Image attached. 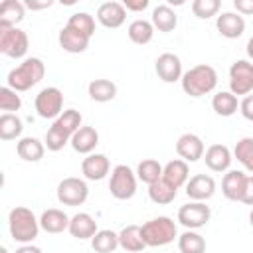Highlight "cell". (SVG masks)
Segmentation results:
<instances>
[{"mask_svg": "<svg viewBox=\"0 0 253 253\" xmlns=\"http://www.w3.org/2000/svg\"><path fill=\"white\" fill-rule=\"evenodd\" d=\"M162 178L168 184H172L176 190L186 186L188 180H190V166H188V162H184L182 158H174V160L166 162L164 170H162Z\"/></svg>", "mask_w": 253, "mask_h": 253, "instance_id": "22", "label": "cell"}, {"mask_svg": "<svg viewBox=\"0 0 253 253\" xmlns=\"http://www.w3.org/2000/svg\"><path fill=\"white\" fill-rule=\"evenodd\" d=\"M215 194V180L210 174H196L186 184V196L192 202H206Z\"/></svg>", "mask_w": 253, "mask_h": 253, "instance_id": "14", "label": "cell"}, {"mask_svg": "<svg viewBox=\"0 0 253 253\" xmlns=\"http://www.w3.org/2000/svg\"><path fill=\"white\" fill-rule=\"evenodd\" d=\"M111 170V162L105 154H99V152H93V154H87L81 162V174L87 178V180H93V182H99L103 180Z\"/></svg>", "mask_w": 253, "mask_h": 253, "instance_id": "17", "label": "cell"}, {"mask_svg": "<svg viewBox=\"0 0 253 253\" xmlns=\"http://www.w3.org/2000/svg\"><path fill=\"white\" fill-rule=\"evenodd\" d=\"M176 152L178 156L184 160V162H198L200 158H204V152H206V146H204V140L194 134V132H184L178 136L176 140Z\"/></svg>", "mask_w": 253, "mask_h": 253, "instance_id": "12", "label": "cell"}, {"mask_svg": "<svg viewBox=\"0 0 253 253\" xmlns=\"http://www.w3.org/2000/svg\"><path fill=\"white\" fill-rule=\"evenodd\" d=\"M204 160H206V166L211 172H227L229 166H231L233 156H231V150L225 144H211L204 152Z\"/></svg>", "mask_w": 253, "mask_h": 253, "instance_id": "19", "label": "cell"}, {"mask_svg": "<svg viewBox=\"0 0 253 253\" xmlns=\"http://www.w3.org/2000/svg\"><path fill=\"white\" fill-rule=\"evenodd\" d=\"M16 253H42V249L36 247V245H32V243H26V245H20L16 249Z\"/></svg>", "mask_w": 253, "mask_h": 253, "instance_id": "46", "label": "cell"}, {"mask_svg": "<svg viewBox=\"0 0 253 253\" xmlns=\"http://www.w3.org/2000/svg\"><path fill=\"white\" fill-rule=\"evenodd\" d=\"M233 156L237 158V162H241V166L253 174V136H243L235 142L233 148Z\"/></svg>", "mask_w": 253, "mask_h": 253, "instance_id": "36", "label": "cell"}, {"mask_svg": "<svg viewBox=\"0 0 253 253\" xmlns=\"http://www.w3.org/2000/svg\"><path fill=\"white\" fill-rule=\"evenodd\" d=\"M67 26L75 28L77 32H81V34H85L89 38H93V34H95V18L91 14H87V12H75V14H71L69 20H67Z\"/></svg>", "mask_w": 253, "mask_h": 253, "instance_id": "38", "label": "cell"}, {"mask_svg": "<svg viewBox=\"0 0 253 253\" xmlns=\"http://www.w3.org/2000/svg\"><path fill=\"white\" fill-rule=\"evenodd\" d=\"M241 202H243V204H247V206H253V176H247L245 192H243Z\"/></svg>", "mask_w": 253, "mask_h": 253, "instance_id": "44", "label": "cell"}, {"mask_svg": "<svg viewBox=\"0 0 253 253\" xmlns=\"http://www.w3.org/2000/svg\"><path fill=\"white\" fill-rule=\"evenodd\" d=\"M45 75V65L40 57H26L18 67L10 69L8 77H6V85L18 93L32 89L34 85H38Z\"/></svg>", "mask_w": 253, "mask_h": 253, "instance_id": "3", "label": "cell"}, {"mask_svg": "<svg viewBox=\"0 0 253 253\" xmlns=\"http://www.w3.org/2000/svg\"><path fill=\"white\" fill-rule=\"evenodd\" d=\"M150 22H152L154 30L168 34V32H174V30H176V26H178V16H176V12H174L168 4H158V6L152 10Z\"/></svg>", "mask_w": 253, "mask_h": 253, "instance_id": "27", "label": "cell"}, {"mask_svg": "<svg viewBox=\"0 0 253 253\" xmlns=\"http://www.w3.org/2000/svg\"><path fill=\"white\" fill-rule=\"evenodd\" d=\"M97 20H99L101 26L111 28V30H117L126 20V8L123 6V2H115V0L103 2L97 8Z\"/></svg>", "mask_w": 253, "mask_h": 253, "instance_id": "13", "label": "cell"}, {"mask_svg": "<svg viewBox=\"0 0 253 253\" xmlns=\"http://www.w3.org/2000/svg\"><path fill=\"white\" fill-rule=\"evenodd\" d=\"M87 196H89L87 182L77 176H67L57 184V200L63 206H71V208L81 206L85 204Z\"/></svg>", "mask_w": 253, "mask_h": 253, "instance_id": "8", "label": "cell"}, {"mask_svg": "<svg viewBox=\"0 0 253 253\" xmlns=\"http://www.w3.org/2000/svg\"><path fill=\"white\" fill-rule=\"evenodd\" d=\"M245 182H247V174L243 170H227L221 180L223 196L231 202H241L243 192H245Z\"/></svg>", "mask_w": 253, "mask_h": 253, "instance_id": "18", "label": "cell"}, {"mask_svg": "<svg viewBox=\"0 0 253 253\" xmlns=\"http://www.w3.org/2000/svg\"><path fill=\"white\" fill-rule=\"evenodd\" d=\"M126 34H128V40H130L132 43H136V45H146V43L152 40V36H154V26H152V22H148V20L136 18V20H132V22L128 24Z\"/></svg>", "mask_w": 253, "mask_h": 253, "instance_id": "29", "label": "cell"}, {"mask_svg": "<svg viewBox=\"0 0 253 253\" xmlns=\"http://www.w3.org/2000/svg\"><path fill=\"white\" fill-rule=\"evenodd\" d=\"M28 34L20 28H0V53L12 59H20L28 53Z\"/></svg>", "mask_w": 253, "mask_h": 253, "instance_id": "7", "label": "cell"}, {"mask_svg": "<svg viewBox=\"0 0 253 253\" xmlns=\"http://www.w3.org/2000/svg\"><path fill=\"white\" fill-rule=\"evenodd\" d=\"M233 8L241 16H251L253 14V0H233Z\"/></svg>", "mask_w": 253, "mask_h": 253, "instance_id": "42", "label": "cell"}, {"mask_svg": "<svg viewBox=\"0 0 253 253\" xmlns=\"http://www.w3.org/2000/svg\"><path fill=\"white\" fill-rule=\"evenodd\" d=\"M215 28H217L219 36H223L227 40H237L245 32V18L237 12H223L217 16Z\"/></svg>", "mask_w": 253, "mask_h": 253, "instance_id": "15", "label": "cell"}, {"mask_svg": "<svg viewBox=\"0 0 253 253\" xmlns=\"http://www.w3.org/2000/svg\"><path fill=\"white\" fill-rule=\"evenodd\" d=\"M71 148L79 154H93V150L99 144V132L95 126H81L73 136H71Z\"/></svg>", "mask_w": 253, "mask_h": 253, "instance_id": "24", "label": "cell"}, {"mask_svg": "<svg viewBox=\"0 0 253 253\" xmlns=\"http://www.w3.org/2000/svg\"><path fill=\"white\" fill-rule=\"evenodd\" d=\"M178 249L180 253H206V239L194 229H186L178 235Z\"/></svg>", "mask_w": 253, "mask_h": 253, "instance_id": "35", "label": "cell"}, {"mask_svg": "<svg viewBox=\"0 0 253 253\" xmlns=\"http://www.w3.org/2000/svg\"><path fill=\"white\" fill-rule=\"evenodd\" d=\"M16 152L26 162H40L45 152V144L36 136H22L16 144Z\"/></svg>", "mask_w": 253, "mask_h": 253, "instance_id": "26", "label": "cell"}, {"mask_svg": "<svg viewBox=\"0 0 253 253\" xmlns=\"http://www.w3.org/2000/svg\"><path fill=\"white\" fill-rule=\"evenodd\" d=\"M24 6L30 10H43V8L53 6V0H26Z\"/></svg>", "mask_w": 253, "mask_h": 253, "instance_id": "45", "label": "cell"}, {"mask_svg": "<svg viewBox=\"0 0 253 253\" xmlns=\"http://www.w3.org/2000/svg\"><path fill=\"white\" fill-rule=\"evenodd\" d=\"M219 8H221L219 0H194L192 2V12L200 20H208V18L215 16L219 12Z\"/></svg>", "mask_w": 253, "mask_h": 253, "instance_id": "39", "label": "cell"}, {"mask_svg": "<svg viewBox=\"0 0 253 253\" xmlns=\"http://www.w3.org/2000/svg\"><path fill=\"white\" fill-rule=\"evenodd\" d=\"M24 130V123L16 113H2L0 115V138L2 140H16Z\"/></svg>", "mask_w": 253, "mask_h": 253, "instance_id": "32", "label": "cell"}, {"mask_svg": "<svg viewBox=\"0 0 253 253\" xmlns=\"http://www.w3.org/2000/svg\"><path fill=\"white\" fill-rule=\"evenodd\" d=\"M211 109L219 117H231L239 109V101L231 91H217L211 99Z\"/></svg>", "mask_w": 253, "mask_h": 253, "instance_id": "30", "label": "cell"}, {"mask_svg": "<svg viewBox=\"0 0 253 253\" xmlns=\"http://www.w3.org/2000/svg\"><path fill=\"white\" fill-rule=\"evenodd\" d=\"M67 231L75 239H91L99 231V227H97V221H95L93 215H89L87 211H79V213H75L71 217Z\"/></svg>", "mask_w": 253, "mask_h": 253, "instance_id": "21", "label": "cell"}, {"mask_svg": "<svg viewBox=\"0 0 253 253\" xmlns=\"http://www.w3.org/2000/svg\"><path fill=\"white\" fill-rule=\"evenodd\" d=\"M211 217V210L210 206H206V202H188L178 210V221L186 227V229H200L204 227Z\"/></svg>", "mask_w": 253, "mask_h": 253, "instance_id": "10", "label": "cell"}, {"mask_svg": "<svg viewBox=\"0 0 253 253\" xmlns=\"http://www.w3.org/2000/svg\"><path fill=\"white\" fill-rule=\"evenodd\" d=\"M154 71L158 75L160 81L164 83H174V81H180L184 71H182V61L176 53L172 51H166V53H160L154 61Z\"/></svg>", "mask_w": 253, "mask_h": 253, "instance_id": "11", "label": "cell"}, {"mask_svg": "<svg viewBox=\"0 0 253 253\" xmlns=\"http://www.w3.org/2000/svg\"><path fill=\"white\" fill-rule=\"evenodd\" d=\"M178 237V227L172 217L158 215L142 223V239L146 247H164Z\"/></svg>", "mask_w": 253, "mask_h": 253, "instance_id": "4", "label": "cell"}, {"mask_svg": "<svg viewBox=\"0 0 253 253\" xmlns=\"http://www.w3.org/2000/svg\"><path fill=\"white\" fill-rule=\"evenodd\" d=\"M123 6L126 8V12H142L148 8V0H125Z\"/></svg>", "mask_w": 253, "mask_h": 253, "instance_id": "43", "label": "cell"}, {"mask_svg": "<svg viewBox=\"0 0 253 253\" xmlns=\"http://www.w3.org/2000/svg\"><path fill=\"white\" fill-rule=\"evenodd\" d=\"M247 55H249V59L253 61V36H251L249 42H247Z\"/></svg>", "mask_w": 253, "mask_h": 253, "instance_id": "47", "label": "cell"}, {"mask_svg": "<svg viewBox=\"0 0 253 253\" xmlns=\"http://www.w3.org/2000/svg\"><path fill=\"white\" fill-rule=\"evenodd\" d=\"M0 253H8V249H6L4 245H2V247H0Z\"/></svg>", "mask_w": 253, "mask_h": 253, "instance_id": "49", "label": "cell"}, {"mask_svg": "<svg viewBox=\"0 0 253 253\" xmlns=\"http://www.w3.org/2000/svg\"><path fill=\"white\" fill-rule=\"evenodd\" d=\"M26 6L20 0H4L0 4V28H18L24 20Z\"/></svg>", "mask_w": 253, "mask_h": 253, "instance_id": "25", "label": "cell"}, {"mask_svg": "<svg viewBox=\"0 0 253 253\" xmlns=\"http://www.w3.org/2000/svg\"><path fill=\"white\" fill-rule=\"evenodd\" d=\"M57 42H59L61 49L67 51V53H83V51L89 47L91 38L85 36V34H81V32H77L75 28H71V26L65 24V26L61 28L59 36H57Z\"/></svg>", "mask_w": 253, "mask_h": 253, "instance_id": "16", "label": "cell"}, {"mask_svg": "<svg viewBox=\"0 0 253 253\" xmlns=\"http://www.w3.org/2000/svg\"><path fill=\"white\" fill-rule=\"evenodd\" d=\"M119 247L128 251V253H138L146 247L144 239H142V225H136V223H130V225H125L121 231H119Z\"/></svg>", "mask_w": 253, "mask_h": 253, "instance_id": "23", "label": "cell"}, {"mask_svg": "<svg viewBox=\"0 0 253 253\" xmlns=\"http://www.w3.org/2000/svg\"><path fill=\"white\" fill-rule=\"evenodd\" d=\"M34 105L42 119H57L63 113V93L57 87H43L36 95Z\"/></svg>", "mask_w": 253, "mask_h": 253, "instance_id": "9", "label": "cell"}, {"mask_svg": "<svg viewBox=\"0 0 253 253\" xmlns=\"http://www.w3.org/2000/svg\"><path fill=\"white\" fill-rule=\"evenodd\" d=\"M71 142V134H67L63 128H59L55 123L47 128V132H45V140H43V144H45V148L47 150H51V152H59L65 144H69Z\"/></svg>", "mask_w": 253, "mask_h": 253, "instance_id": "37", "label": "cell"}, {"mask_svg": "<svg viewBox=\"0 0 253 253\" xmlns=\"http://www.w3.org/2000/svg\"><path fill=\"white\" fill-rule=\"evenodd\" d=\"M162 170H164V166L158 162V160H154V158H144L142 162H138V166H136V178L140 180V182H144V184H154V182H158L160 178H162Z\"/></svg>", "mask_w": 253, "mask_h": 253, "instance_id": "33", "label": "cell"}, {"mask_svg": "<svg viewBox=\"0 0 253 253\" xmlns=\"http://www.w3.org/2000/svg\"><path fill=\"white\" fill-rule=\"evenodd\" d=\"M8 229H10V235L14 241L26 245L38 237L42 227H40V219L36 217V213L30 208L16 206L8 213Z\"/></svg>", "mask_w": 253, "mask_h": 253, "instance_id": "1", "label": "cell"}, {"mask_svg": "<svg viewBox=\"0 0 253 253\" xmlns=\"http://www.w3.org/2000/svg\"><path fill=\"white\" fill-rule=\"evenodd\" d=\"M180 83H182V91L186 95L202 97V95H208V93H211L215 89L217 71L208 63H200V65H194L188 71H184Z\"/></svg>", "mask_w": 253, "mask_h": 253, "instance_id": "2", "label": "cell"}, {"mask_svg": "<svg viewBox=\"0 0 253 253\" xmlns=\"http://www.w3.org/2000/svg\"><path fill=\"white\" fill-rule=\"evenodd\" d=\"M136 172L126 164H117L111 170L109 190L115 200H130L136 194Z\"/></svg>", "mask_w": 253, "mask_h": 253, "instance_id": "5", "label": "cell"}, {"mask_svg": "<svg viewBox=\"0 0 253 253\" xmlns=\"http://www.w3.org/2000/svg\"><path fill=\"white\" fill-rule=\"evenodd\" d=\"M249 223H251V227H253V210H251V213H249Z\"/></svg>", "mask_w": 253, "mask_h": 253, "instance_id": "48", "label": "cell"}, {"mask_svg": "<svg viewBox=\"0 0 253 253\" xmlns=\"http://www.w3.org/2000/svg\"><path fill=\"white\" fill-rule=\"evenodd\" d=\"M69 221L71 217L57 208H49L40 215V227L45 233H63L65 229H69Z\"/></svg>", "mask_w": 253, "mask_h": 253, "instance_id": "20", "label": "cell"}, {"mask_svg": "<svg viewBox=\"0 0 253 253\" xmlns=\"http://www.w3.org/2000/svg\"><path fill=\"white\" fill-rule=\"evenodd\" d=\"M176 194H178V190H176L172 184H168L164 178H160L158 182H154V184L148 186V198H150L154 204H158V206H168V204H172V202L176 200Z\"/></svg>", "mask_w": 253, "mask_h": 253, "instance_id": "31", "label": "cell"}, {"mask_svg": "<svg viewBox=\"0 0 253 253\" xmlns=\"http://www.w3.org/2000/svg\"><path fill=\"white\" fill-rule=\"evenodd\" d=\"M229 91L237 95H251L253 91V61L237 59L229 67Z\"/></svg>", "mask_w": 253, "mask_h": 253, "instance_id": "6", "label": "cell"}, {"mask_svg": "<svg viewBox=\"0 0 253 253\" xmlns=\"http://www.w3.org/2000/svg\"><path fill=\"white\" fill-rule=\"evenodd\" d=\"M20 107H22V99L18 91L10 89L8 85L0 87V109L4 113H14V111H20Z\"/></svg>", "mask_w": 253, "mask_h": 253, "instance_id": "40", "label": "cell"}, {"mask_svg": "<svg viewBox=\"0 0 253 253\" xmlns=\"http://www.w3.org/2000/svg\"><path fill=\"white\" fill-rule=\"evenodd\" d=\"M87 93L97 103H109L117 97V85L111 79H93L87 85Z\"/></svg>", "mask_w": 253, "mask_h": 253, "instance_id": "28", "label": "cell"}, {"mask_svg": "<svg viewBox=\"0 0 253 253\" xmlns=\"http://www.w3.org/2000/svg\"><path fill=\"white\" fill-rule=\"evenodd\" d=\"M239 113L243 115V119L253 123V95L243 97V101L239 103Z\"/></svg>", "mask_w": 253, "mask_h": 253, "instance_id": "41", "label": "cell"}, {"mask_svg": "<svg viewBox=\"0 0 253 253\" xmlns=\"http://www.w3.org/2000/svg\"><path fill=\"white\" fill-rule=\"evenodd\" d=\"M91 247L97 253H113L119 247V233L113 229H99L91 237Z\"/></svg>", "mask_w": 253, "mask_h": 253, "instance_id": "34", "label": "cell"}]
</instances>
